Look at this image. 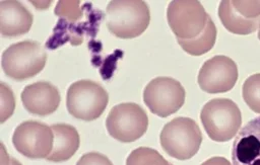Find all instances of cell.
<instances>
[{"label": "cell", "instance_id": "44dd1931", "mask_svg": "<svg viewBox=\"0 0 260 165\" xmlns=\"http://www.w3.org/2000/svg\"><path fill=\"white\" fill-rule=\"evenodd\" d=\"M232 4L246 18L260 17V1H232Z\"/></svg>", "mask_w": 260, "mask_h": 165}, {"label": "cell", "instance_id": "ba28073f", "mask_svg": "<svg viewBox=\"0 0 260 165\" xmlns=\"http://www.w3.org/2000/svg\"><path fill=\"white\" fill-rule=\"evenodd\" d=\"M143 100L152 113L160 117H167L183 106L185 89L176 79L157 77L145 86Z\"/></svg>", "mask_w": 260, "mask_h": 165}, {"label": "cell", "instance_id": "8992f818", "mask_svg": "<svg viewBox=\"0 0 260 165\" xmlns=\"http://www.w3.org/2000/svg\"><path fill=\"white\" fill-rule=\"evenodd\" d=\"M106 127L111 137L122 143H130L145 134L148 116L144 109L136 103H120L110 110Z\"/></svg>", "mask_w": 260, "mask_h": 165}, {"label": "cell", "instance_id": "ac0fdd59", "mask_svg": "<svg viewBox=\"0 0 260 165\" xmlns=\"http://www.w3.org/2000/svg\"><path fill=\"white\" fill-rule=\"evenodd\" d=\"M242 96L246 104L260 113V73L249 76L242 86Z\"/></svg>", "mask_w": 260, "mask_h": 165}, {"label": "cell", "instance_id": "3957f363", "mask_svg": "<svg viewBox=\"0 0 260 165\" xmlns=\"http://www.w3.org/2000/svg\"><path fill=\"white\" fill-rule=\"evenodd\" d=\"M159 141L168 155L178 160H187L198 152L202 134L195 120L179 116L165 125L159 135Z\"/></svg>", "mask_w": 260, "mask_h": 165}, {"label": "cell", "instance_id": "d6986e66", "mask_svg": "<svg viewBox=\"0 0 260 165\" xmlns=\"http://www.w3.org/2000/svg\"><path fill=\"white\" fill-rule=\"evenodd\" d=\"M79 3V1H59L55 8V14L65 17L69 21H76L82 16Z\"/></svg>", "mask_w": 260, "mask_h": 165}, {"label": "cell", "instance_id": "277c9868", "mask_svg": "<svg viewBox=\"0 0 260 165\" xmlns=\"http://www.w3.org/2000/svg\"><path fill=\"white\" fill-rule=\"evenodd\" d=\"M47 54L35 40H23L8 47L2 54L4 73L15 80H24L39 74L45 67Z\"/></svg>", "mask_w": 260, "mask_h": 165}, {"label": "cell", "instance_id": "6da1fadb", "mask_svg": "<svg viewBox=\"0 0 260 165\" xmlns=\"http://www.w3.org/2000/svg\"><path fill=\"white\" fill-rule=\"evenodd\" d=\"M108 29L120 38H133L147 28L150 21L148 5L139 0H115L107 6Z\"/></svg>", "mask_w": 260, "mask_h": 165}, {"label": "cell", "instance_id": "52a82bcc", "mask_svg": "<svg viewBox=\"0 0 260 165\" xmlns=\"http://www.w3.org/2000/svg\"><path fill=\"white\" fill-rule=\"evenodd\" d=\"M167 18L177 40H189L204 31L210 16L199 1L179 0L170 2Z\"/></svg>", "mask_w": 260, "mask_h": 165}, {"label": "cell", "instance_id": "ffe728a7", "mask_svg": "<svg viewBox=\"0 0 260 165\" xmlns=\"http://www.w3.org/2000/svg\"><path fill=\"white\" fill-rule=\"evenodd\" d=\"M1 88V122H4L7 118L11 116L14 111V96L12 90L5 85V83L0 84Z\"/></svg>", "mask_w": 260, "mask_h": 165}, {"label": "cell", "instance_id": "8fae6325", "mask_svg": "<svg viewBox=\"0 0 260 165\" xmlns=\"http://www.w3.org/2000/svg\"><path fill=\"white\" fill-rule=\"evenodd\" d=\"M233 165H260V115L249 120L236 135Z\"/></svg>", "mask_w": 260, "mask_h": 165}, {"label": "cell", "instance_id": "5bb4252c", "mask_svg": "<svg viewBox=\"0 0 260 165\" xmlns=\"http://www.w3.org/2000/svg\"><path fill=\"white\" fill-rule=\"evenodd\" d=\"M54 145L52 152L46 158L51 162H63L69 160L78 150L80 139L77 130L70 125H53Z\"/></svg>", "mask_w": 260, "mask_h": 165}, {"label": "cell", "instance_id": "9c48e42d", "mask_svg": "<svg viewBox=\"0 0 260 165\" xmlns=\"http://www.w3.org/2000/svg\"><path fill=\"white\" fill-rule=\"evenodd\" d=\"M17 152L30 159L47 158L52 152L54 134L51 127L36 120L21 122L12 136Z\"/></svg>", "mask_w": 260, "mask_h": 165}, {"label": "cell", "instance_id": "2e32d148", "mask_svg": "<svg viewBox=\"0 0 260 165\" xmlns=\"http://www.w3.org/2000/svg\"><path fill=\"white\" fill-rule=\"evenodd\" d=\"M216 33L215 24L213 20L209 18L204 31L199 36L189 40L178 39L177 42L187 54L192 56H201L213 48L216 39Z\"/></svg>", "mask_w": 260, "mask_h": 165}, {"label": "cell", "instance_id": "e0dca14e", "mask_svg": "<svg viewBox=\"0 0 260 165\" xmlns=\"http://www.w3.org/2000/svg\"><path fill=\"white\" fill-rule=\"evenodd\" d=\"M126 165H173L167 161L156 150L139 147L133 150L126 160Z\"/></svg>", "mask_w": 260, "mask_h": 165}, {"label": "cell", "instance_id": "cb8c5ba5", "mask_svg": "<svg viewBox=\"0 0 260 165\" xmlns=\"http://www.w3.org/2000/svg\"><path fill=\"white\" fill-rule=\"evenodd\" d=\"M1 165H21L17 160L14 158L6 155L5 148L2 144V158H1Z\"/></svg>", "mask_w": 260, "mask_h": 165}, {"label": "cell", "instance_id": "9a60e30c", "mask_svg": "<svg viewBox=\"0 0 260 165\" xmlns=\"http://www.w3.org/2000/svg\"><path fill=\"white\" fill-rule=\"evenodd\" d=\"M218 16L223 26L236 34H249L260 26V17L246 18L233 6L232 1H221L218 6Z\"/></svg>", "mask_w": 260, "mask_h": 165}, {"label": "cell", "instance_id": "30bf717a", "mask_svg": "<svg viewBox=\"0 0 260 165\" xmlns=\"http://www.w3.org/2000/svg\"><path fill=\"white\" fill-rule=\"evenodd\" d=\"M238 80L237 64L226 56H214L199 70V87L207 93H223L231 90Z\"/></svg>", "mask_w": 260, "mask_h": 165}, {"label": "cell", "instance_id": "603a6c76", "mask_svg": "<svg viewBox=\"0 0 260 165\" xmlns=\"http://www.w3.org/2000/svg\"><path fill=\"white\" fill-rule=\"evenodd\" d=\"M201 165H231L230 162L223 157H211L204 161Z\"/></svg>", "mask_w": 260, "mask_h": 165}, {"label": "cell", "instance_id": "d4e9b609", "mask_svg": "<svg viewBox=\"0 0 260 165\" xmlns=\"http://www.w3.org/2000/svg\"><path fill=\"white\" fill-rule=\"evenodd\" d=\"M258 38H259V40H260V26H259V28H258Z\"/></svg>", "mask_w": 260, "mask_h": 165}, {"label": "cell", "instance_id": "7a4b0ae2", "mask_svg": "<svg viewBox=\"0 0 260 165\" xmlns=\"http://www.w3.org/2000/svg\"><path fill=\"white\" fill-rule=\"evenodd\" d=\"M200 119L208 137L215 142L230 141L242 125L241 110L229 98H214L206 102L201 108Z\"/></svg>", "mask_w": 260, "mask_h": 165}, {"label": "cell", "instance_id": "7402d4cb", "mask_svg": "<svg viewBox=\"0 0 260 165\" xmlns=\"http://www.w3.org/2000/svg\"><path fill=\"white\" fill-rule=\"evenodd\" d=\"M76 165H113L110 159L96 152L86 153L81 156V158L77 161Z\"/></svg>", "mask_w": 260, "mask_h": 165}, {"label": "cell", "instance_id": "4fadbf2b", "mask_svg": "<svg viewBox=\"0 0 260 165\" xmlns=\"http://www.w3.org/2000/svg\"><path fill=\"white\" fill-rule=\"evenodd\" d=\"M32 21V14L19 1L0 2V31L3 36L11 37L26 33Z\"/></svg>", "mask_w": 260, "mask_h": 165}, {"label": "cell", "instance_id": "7c38bea8", "mask_svg": "<svg viewBox=\"0 0 260 165\" xmlns=\"http://www.w3.org/2000/svg\"><path fill=\"white\" fill-rule=\"evenodd\" d=\"M24 108L36 115L51 114L59 107L61 96L58 88L46 81H39L27 85L21 92Z\"/></svg>", "mask_w": 260, "mask_h": 165}, {"label": "cell", "instance_id": "5b68a950", "mask_svg": "<svg viewBox=\"0 0 260 165\" xmlns=\"http://www.w3.org/2000/svg\"><path fill=\"white\" fill-rule=\"evenodd\" d=\"M108 102V92L91 80L76 81L67 90L68 112L78 119L86 121L96 119L106 109Z\"/></svg>", "mask_w": 260, "mask_h": 165}]
</instances>
